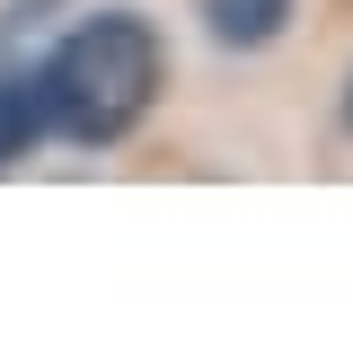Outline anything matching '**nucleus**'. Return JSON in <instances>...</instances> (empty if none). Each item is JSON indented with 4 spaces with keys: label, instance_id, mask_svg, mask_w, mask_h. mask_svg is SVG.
<instances>
[{
    "label": "nucleus",
    "instance_id": "obj_3",
    "mask_svg": "<svg viewBox=\"0 0 353 353\" xmlns=\"http://www.w3.org/2000/svg\"><path fill=\"white\" fill-rule=\"evenodd\" d=\"M36 141H53V124H44V88H36V62H27V71H0V176Z\"/></svg>",
    "mask_w": 353,
    "mask_h": 353
},
{
    "label": "nucleus",
    "instance_id": "obj_1",
    "mask_svg": "<svg viewBox=\"0 0 353 353\" xmlns=\"http://www.w3.org/2000/svg\"><path fill=\"white\" fill-rule=\"evenodd\" d=\"M36 88H44L53 141L115 150V141H132L150 124V106L168 88V44H159V27L141 9L106 0V9H88V18L62 27V44L36 62Z\"/></svg>",
    "mask_w": 353,
    "mask_h": 353
},
{
    "label": "nucleus",
    "instance_id": "obj_2",
    "mask_svg": "<svg viewBox=\"0 0 353 353\" xmlns=\"http://www.w3.org/2000/svg\"><path fill=\"white\" fill-rule=\"evenodd\" d=\"M292 18H301V0H203V36L221 53H265Z\"/></svg>",
    "mask_w": 353,
    "mask_h": 353
},
{
    "label": "nucleus",
    "instance_id": "obj_4",
    "mask_svg": "<svg viewBox=\"0 0 353 353\" xmlns=\"http://www.w3.org/2000/svg\"><path fill=\"white\" fill-rule=\"evenodd\" d=\"M345 132H353V71H345Z\"/></svg>",
    "mask_w": 353,
    "mask_h": 353
}]
</instances>
